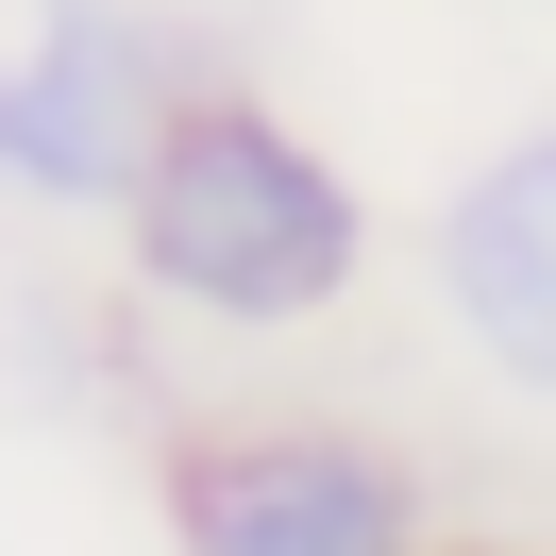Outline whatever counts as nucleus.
<instances>
[{
	"label": "nucleus",
	"instance_id": "nucleus-4",
	"mask_svg": "<svg viewBox=\"0 0 556 556\" xmlns=\"http://www.w3.org/2000/svg\"><path fill=\"white\" fill-rule=\"evenodd\" d=\"M421 287H439L455 354H472L489 388L556 405V118L489 136L472 169L439 186V219H421Z\"/></svg>",
	"mask_w": 556,
	"mask_h": 556
},
{
	"label": "nucleus",
	"instance_id": "nucleus-1",
	"mask_svg": "<svg viewBox=\"0 0 556 556\" xmlns=\"http://www.w3.org/2000/svg\"><path fill=\"white\" fill-rule=\"evenodd\" d=\"M118 253L203 338H320L371 287V203H354V169L287 102H253V85L203 68L169 102V136H152L136 203H118Z\"/></svg>",
	"mask_w": 556,
	"mask_h": 556
},
{
	"label": "nucleus",
	"instance_id": "nucleus-3",
	"mask_svg": "<svg viewBox=\"0 0 556 556\" xmlns=\"http://www.w3.org/2000/svg\"><path fill=\"white\" fill-rule=\"evenodd\" d=\"M169 540L186 556H439V506L354 421H237V439L169 455Z\"/></svg>",
	"mask_w": 556,
	"mask_h": 556
},
{
	"label": "nucleus",
	"instance_id": "nucleus-2",
	"mask_svg": "<svg viewBox=\"0 0 556 556\" xmlns=\"http://www.w3.org/2000/svg\"><path fill=\"white\" fill-rule=\"evenodd\" d=\"M186 85L203 68L152 35L136 0H51L35 35L0 51V186L51 203V219H118Z\"/></svg>",
	"mask_w": 556,
	"mask_h": 556
}]
</instances>
